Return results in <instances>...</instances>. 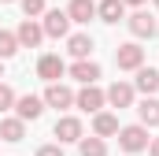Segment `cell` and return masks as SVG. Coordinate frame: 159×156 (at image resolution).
<instances>
[{"label": "cell", "instance_id": "6da1fadb", "mask_svg": "<svg viewBox=\"0 0 159 156\" xmlns=\"http://www.w3.org/2000/svg\"><path fill=\"white\" fill-rule=\"evenodd\" d=\"M115 63H119V71H141L144 67V48L137 41H126V45L115 48Z\"/></svg>", "mask_w": 159, "mask_h": 156}, {"label": "cell", "instance_id": "7a4b0ae2", "mask_svg": "<svg viewBox=\"0 0 159 156\" xmlns=\"http://www.w3.org/2000/svg\"><path fill=\"white\" fill-rule=\"evenodd\" d=\"M119 145L126 149V153H141V149H148V130H144L141 123L122 126V130H119Z\"/></svg>", "mask_w": 159, "mask_h": 156}, {"label": "cell", "instance_id": "3957f363", "mask_svg": "<svg viewBox=\"0 0 159 156\" xmlns=\"http://www.w3.org/2000/svg\"><path fill=\"white\" fill-rule=\"evenodd\" d=\"M74 104H78L81 112H93V115H96V112L107 104V97H104V89H100V85H81L78 93H74Z\"/></svg>", "mask_w": 159, "mask_h": 156}, {"label": "cell", "instance_id": "277c9868", "mask_svg": "<svg viewBox=\"0 0 159 156\" xmlns=\"http://www.w3.org/2000/svg\"><path fill=\"white\" fill-rule=\"evenodd\" d=\"M37 75L52 85V82H59V78L67 75V63H63L56 52H48V56H41V60H37Z\"/></svg>", "mask_w": 159, "mask_h": 156}, {"label": "cell", "instance_id": "5b68a950", "mask_svg": "<svg viewBox=\"0 0 159 156\" xmlns=\"http://www.w3.org/2000/svg\"><path fill=\"white\" fill-rule=\"evenodd\" d=\"M44 37H67V30H70V19H67V11H59V7H52V11H44Z\"/></svg>", "mask_w": 159, "mask_h": 156}, {"label": "cell", "instance_id": "8992f818", "mask_svg": "<svg viewBox=\"0 0 159 156\" xmlns=\"http://www.w3.org/2000/svg\"><path fill=\"white\" fill-rule=\"evenodd\" d=\"M41 112H44V100L34 97V93H26V97H19V100H15V119H22V123L41 119Z\"/></svg>", "mask_w": 159, "mask_h": 156}, {"label": "cell", "instance_id": "52a82bcc", "mask_svg": "<svg viewBox=\"0 0 159 156\" xmlns=\"http://www.w3.org/2000/svg\"><path fill=\"white\" fill-rule=\"evenodd\" d=\"M56 138H59V145L63 141H81L85 134H81V119L78 115H63V119H56V130H52Z\"/></svg>", "mask_w": 159, "mask_h": 156}, {"label": "cell", "instance_id": "ba28073f", "mask_svg": "<svg viewBox=\"0 0 159 156\" xmlns=\"http://www.w3.org/2000/svg\"><path fill=\"white\" fill-rule=\"evenodd\" d=\"M15 37H19V48H37L41 41H44V30H41L34 19H22L19 30H15Z\"/></svg>", "mask_w": 159, "mask_h": 156}, {"label": "cell", "instance_id": "9c48e42d", "mask_svg": "<svg viewBox=\"0 0 159 156\" xmlns=\"http://www.w3.org/2000/svg\"><path fill=\"white\" fill-rule=\"evenodd\" d=\"M48 108H70L74 104V93H70V85H63V82H52L48 89H44V97H41Z\"/></svg>", "mask_w": 159, "mask_h": 156}, {"label": "cell", "instance_id": "30bf717a", "mask_svg": "<svg viewBox=\"0 0 159 156\" xmlns=\"http://www.w3.org/2000/svg\"><path fill=\"white\" fill-rule=\"evenodd\" d=\"M126 26H129L133 37H156V19H152L148 11H133V15L126 19Z\"/></svg>", "mask_w": 159, "mask_h": 156}, {"label": "cell", "instance_id": "8fae6325", "mask_svg": "<svg viewBox=\"0 0 159 156\" xmlns=\"http://www.w3.org/2000/svg\"><path fill=\"white\" fill-rule=\"evenodd\" d=\"M70 78L81 82V85H96V78H100V63H93V60H74Z\"/></svg>", "mask_w": 159, "mask_h": 156}, {"label": "cell", "instance_id": "7c38bea8", "mask_svg": "<svg viewBox=\"0 0 159 156\" xmlns=\"http://www.w3.org/2000/svg\"><path fill=\"white\" fill-rule=\"evenodd\" d=\"M104 97H107L111 108H129V104H133V85H129V82H115V85H107Z\"/></svg>", "mask_w": 159, "mask_h": 156}, {"label": "cell", "instance_id": "4fadbf2b", "mask_svg": "<svg viewBox=\"0 0 159 156\" xmlns=\"http://www.w3.org/2000/svg\"><path fill=\"white\" fill-rule=\"evenodd\" d=\"M119 119L111 115V112H96V119H93V134L96 138H111V134H119Z\"/></svg>", "mask_w": 159, "mask_h": 156}, {"label": "cell", "instance_id": "5bb4252c", "mask_svg": "<svg viewBox=\"0 0 159 156\" xmlns=\"http://www.w3.org/2000/svg\"><path fill=\"white\" fill-rule=\"evenodd\" d=\"M67 19H70V22H89V19H96V4H93V0H70Z\"/></svg>", "mask_w": 159, "mask_h": 156}, {"label": "cell", "instance_id": "9a60e30c", "mask_svg": "<svg viewBox=\"0 0 159 156\" xmlns=\"http://www.w3.org/2000/svg\"><path fill=\"white\" fill-rule=\"evenodd\" d=\"M137 115H141V126L148 130V126H159V100L156 97H144L141 104H137Z\"/></svg>", "mask_w": 159, "mask_h": 156}, {"label": "cell", "instance_id": "2e32d148", "mask_svg": "<svg viewBox=\"0 0 159 156\" xmlns=\"http://www.w3.org/2000/svg\"><path fill=\"white\" fill-rule=\"evenodd\" d=\"M96 15L104 22H119V19H126V4L122 0H100L96 4Z\"/></svg>", "mask_w": 159, "mask_h": 156}, {"label": "cell", "instance_id": "e0dca14e", "mask_svg": "<svg viewBox=\"0 0 159 156\" xmlns=\"http://www.w3.org/2000/svg\"><path fill=\"white\" fill-rule=\"evenodd\" d=\"M67 52H70L74 60H89V52H93V37H89V34H74V37H67Z\"/></svg>", "mask_w": 159, "mask_h": 156}, {"label": "cell", "instance_id": "ac0fdd59", "mask_svg": "<svg viewBox=\"0 0 159 156\" xmlns=\"http://www.w3.org/2000/svg\"><path fill=\"white\" fill-rule=\"evenodd\" d=\"M137 89L148 97V93H159V71L156 67H141L137 71Z\"/></svg>", "mask_w": 159, "mask_h": 156}, {"label": "cell", "instance_id": "d6986e66", "mask_svg": "<svg viewBox=\"0 0 159 156\" xmlns=\"http://www.w3.org/2000/svg\"><path fill=\"white\" fill-rule=\"evenodd\" d=\"M0 138L4 141H22L26 138V123L22 119H0Z\"/></svg>", "mask_w": 159, "mask_h": 156}, {"label": "cell", "instance_id": "ffe728a7", "mask_svg": "<svg viewBox=\"0 0 159 156\" xmlns=\"http://www.w3.org/2000/svg\"><path fill=\"white\" fill-rule=\"evenodd\" d=\"M78 149H81V156H107V145H104V138H81L78 141Z\"/></svg>", "mask_w": 159, "mask_h": 156}, {"label": "cell", "instance_id": "44dd1931", "mask_svg": "<svg viewBox=\"0 0 159 156\" xmlns=\"http://www.w3.org/2000/svg\"><path fill=\"white\" fill-rule=\"evenodd\" d=\"M15 52H19V37L11 30H0V60H11Z\"/></svg>", "mask_w": 159, "mask_h": 156}, {"label": "cell", "instance_id": "7402d4cb", "mask_svg": "<svg viewBox=\"0 0 159 156\" xmlns=\"http://www.w3.org/2000/svg\"><path fill=\"white\" fill-rule=\"evenodd\" d=\"M15 100H19V97H15V89L0 82V112H7V108H15Z\"/></svg>", "mask_w": 159, "mask_h": 156}, {"label": "cell", "instance_id": "603a6c76", "mask_svg": "<svg viewBox=\"0 0 159 156\" xmlns=\"http://www.w3.org/2000/svg\"><path fill=\"white\" fill-rule=\"evenodd\" d=\"M19 4H22L26 19H34V15H41V11H44V0H19Z\"/></svg>", "mask_w": 159, "mask_h": 156}, {"label": "cell", "instance_id": "cb8c5ba5", "mask_svg": "<svg viewBox=\"0 0 159 156\" xmlns=\"http://www.w3.org/2000/svg\"><path fill=\"white\" fill-rule=\"evenodd\" d=\"M37 156H63V149H59V145H41Z\"/></svg>", "mask_w": 159, "mask_h": 156}, {"label": "cell", "instance_id": "d4e9b609", "mask_svg": "<svg viewBox=\"0 0 159 156\" xmlns=\"http://www.w3.org/2000/svg\"><path fill=\"white\" fill-rule=\"evenodd\" d=\"M148 153H152V156H159V138H152V141H148Z\"/></svg>", "mask_w": 159, "mask_h": 156}, {"label": "cell", "instance_id": "484cf974", "mask_svg": "<svg viewBox=\"0 0 159 156\" xmlns=\"http://www.w3.org/2000/svg\"><path fill=\"white\" fill-rule=\"evenodd\" d=\"M122 4H133V7H141V4H144V0H122Z\"/></svg>", "mask_w": 159, "mask_h": 156}, {"label": "cell", "instance_id": "4316f807", "mask_svg": "<svg viewBox=\"0 0 159 156\" xmlns=\"http://www.w3.org/2000/svg\"><path fill=\"white\" fill-rule=\"evenodd\" d=\"M0 78H4V60H0Z\"/></svg>", "mask_w": 159, "mask_h": 156}, {"label": "cell", "instance_id": "83f0119b", "mask_svg": "<svg viewBox=\"0 0 159 156\" xmlns=\"http://www.w3.org/2000/svg\"><path fill=\"white\" fill-rule=\"evenodd\" d=\"M4 4H11V0H4Z\"/></svg>", "mask_w": 159, "mask_h": 156}, {"label": "cell", "instance_id": "f1b7e54d", "mask_svg": "<svg viewBox=\"0 0 159 156\" xmlns=\"http://www.w3.org/2000/svg\"><path fill=\"white\" fill-rule=\"evenodd\" d=\"M156 7H159V0H156Z\"/></svg>", "mask_w": 159, "mask_h": 156}]
</instances>
